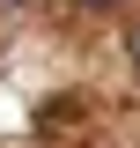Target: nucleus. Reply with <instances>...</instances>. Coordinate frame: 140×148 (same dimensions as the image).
Instances as JSON below:
<instances>
[{
	"label": "nucleus",
	"mask_w": 140,
	"mask_h": 148,
	"mask_svg": "<svg viewBox=\"0 0 140 148\" xmlns=\"http://www.w3.org/2000/svg\"><path fill=\"white\" fill-rule=\"evenodd\" d=\"M125 52H133V74H140V30H133V37H125Z\"/></svg>",
	"instance_id": "f257e3e1"
},
{
	"label": "nucleus",
	"mask_w": 140,
	"mask_h": 148,
	"mask_svg": "<svg viewBox=\"0 0 140 148\" xmlns=\"http://www.w3.org/2000/svg\"><path fill=\"white\" fill-rule=\"evenodd\" d=\"M81 8H111V0H81Z\"/></svg>",
	"instance_id": "f03ea898"
}]
</instances>
